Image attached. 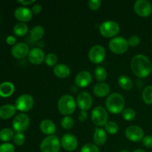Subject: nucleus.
<instances>
[{"label": "nucleus", "mask_w": 152, "mask_h": 152, "mask_svg": "<svg viewBox=\"0 0 152 152\" xmlns=\"http://www.w3.org/2000/svg\"><path fill=\"white\" fill-rule=\"evenodd\" d=\"M131 68L135 76L140 78H145L151 73L152 63L146 56L137 54L132 58Z\"/></svg>", "instance_id": "nucleus-1"}, {"label": "nucleus", "mask_w": 152, "mask_h": 152, "mask_svg": "<svg viewBox=\"0 0 152 152\" xmlns=\"http://www.w3.org/2000/svg\"><path fill=\"white\" fill-rule=\"evenodd\" d=\"M125 104L124 97L119 93H113L108 95L105 101L106 110L113 114H118L123 112Z\"/></svg>", "instance_id": "nucleus-2"}, {"label": "nucleus", "mask_w": 152, "mask_h": 152, "mask_svg": "<svg viewBox=\"0 0 152 152\" xmlns=\"http://www.w3.org/2000/svg\"><path fill=\"white\" fill-rule=\"evenodd\" d=\"M58 110L64 116L74 114L77 108V102L71 95L65 94L59 98L57 103Z\"/></svg>", "instance_id": "nucleus-3"}, {"label": "nucleus", "mask_w": 152, "mask_h": 152, "mask_svg": "<svg viewBox=\"0 0 152 152\" xmlns=\"http://www.w3.org/2000/svg\"><path fill=\"white\" fill-rule=\"evenodd\" d=\"M61 141L56 135L48 136L42 141L40 150L42 152H59L60 151Z\"/></svg>", "instance_id": "nucleus-4"}, {"label": "nucleus", "mask_w": 152, "mask_h": 152, "mask_svg": "<svg viewBox=\"0 0 152 152\" xmlns=\"http://www.w3.org/2000/svg\"><path fill=\"white\" fill-rule=\"evenodd\" d=\"M99 32L105 38H114L120 32V25L114 21H105L99 25Z\"/></svg>", "instance_id": "nucleus-5"}, {"label": "nucleus", "mask_w": 152, "mask_h": 152, "mask_svg": "<svg viewBox=\"0 0 152 152\" xmlns=\"http://www.w3.org/2000/svg\"><path fill=\"white\" fill-rule=\"evenodd\" d=\"M108 46L111 51L115 54H123L129 49L128 39L122 37H115L111 39L108 43Z\"/></svg>", "instance_id": "nucleus-6"}, {"label": "nucleus", "mask_w": 152, "mask_h": 152, "mask_svg": "<svg viewBox=\"0 0 152 152\" xmlns=\"http://www.w3.org/2000/svg\"><path fill=\"white\" fill-rule=\"evenodd\" d=\"M91 118L92 122L97 126H103L108 123V114L106 108L102 106H96L92 110Z\"/></svg>", "instance_id": "nucleus-7"}, {"label": "nucleus", "mask_w": 152, "mask_h": 152, "mask_svg": "<svg viewBox=\"0 0 152 152\" xmlns=\"http://www.w3.org/2000/svg\"><path fill=\"white\" fill-rule=\"evenodd\" d=\"M30 118L28 114L20 113L13 119L12 126L16 133H23L28 129L30 125Z\"/></svg>", "instance_id": "nucleus-8"}, {"label": "nucleus", "mask_w": 152, "mask_h": 152, "mask_svg": "<svg viewBox=\"0 0 152 152\" xmlns=\"http://www.w3.org/2000/svg\"><path fill=\"white\" fill-rule=\"evenodd\" d=\"M34 104V99L31 95L24 94L20 95L16 99L15 102V107L16 110L22 112H27L33 108Z\"/></svg>", "instance_id": "nucleus-9"}, {"label": "nucleus", "mask_w": 152, "mask_h": 152, "mask_svg": "<svg viewBox=\"0 0 152 152\" xmlns=\"http://www.w3.org/2000/svg\"><path fill=\"white\" fill-rule=\"evenodd\" d=\"M106 56L105 48L100 45L92 46L88 52V58L93 63L99 64L104 61Z\"/></svg>", "instance_id": "nucleus-10"}, {"label": "nucleus", "mask_w": 152, "mask_h": 152, "mask_svg": "<svg viewBox=\"0 0 152 152\" xmlns=\"http://www.w3.org/2000/svg\"><path fill=\"white\" fill-rule=\"evenodd\" d=\"M135 13L142 17H148L152 13V5L147 0H137L134 4Z\"/></svg>", "instance_id": "nucleus-11"}, {"label": "nucleus", "mask_w": 152, "mask_h": 152, "mask_svg": "<svg viewBox=\"0 0 152 152\" xmlns=\"http://www.w3.org/2000/svg\"><path fill=\"white\" fill-rule=\"evenodd\" d=\"M125 134L132 142H140L144 137V133L142 129L138 126H130L126 128Z\"/></svg>", "instance_id": "nucleus-12"}, {"label": "nucleus", "mask_w": 152, "mask_h": 152, "mask_svg": "<svg viewBox=\"0 0 152 152\" xmlns=\"http://www.w3.org/2000/svg\"><path fill=\"white\" fill-rule=\"evenodd\" d=\"M77 104L80 110L87 111L91 108L93 105V99L91 95L86 91H82L77 97Z\"/></svg>", "instance_id": "nucleus-13"}, {"label": "nucleus", "mask_w": 152, "mask_h": 152, "mask_svg": "<svg viewBox=\"0 0 152 152\" xmlns=\"http://www.w3.org/2000/svg\"><path fill=\"white\" fill-rule=\"evenodd\" d=\"M61 145L68 151H74L78 146V140L74 135L65 134L61 139Z\"/></svg>", "instance_id": "nucleus-14"}, {"label": "nucleus", "mask_w": 152, "mask_h": 152, "mask_svg": "<svg viewBox=\"0 0 152 152\" xmlns=\"http://www.w3.org/2000/svg\"><path fill=\"white\" fill-rule=\"evenodd\" d=\"M92 82V76L90 72L87 71H80L76 75L74 83L79 88H86L90 86Z\"/></svg>", "instance_id": "nucleus-15"}, {"label": "nucleus", "mask_w": 152, "mask_h": 152, "mask_svg": "<svg viewBox=\"0 0 152 152\" xmlns=\"http://www.w3.org/2000/svg\"><path fill=\"white\" fill-rule=\"evenodd\" d=\"M28 60L33 65H40L45 59V52L39 48H34L31 49L28 55Z\"/></svg>", "instance_id": "nucleus-16"}, {"label": "nucleus", "mask_w": 152, "mask_h": 152, "mask_svg": "<svg viewBox=\"0 0 152 152\" xmlns=\"http://www.w3.org/2000/svg\"><path fill=\"white\" fill-rule=\"evenodd\" d=\"M29 47L25 42H19L13 45L11 49V54L16 59H23L29 53Z\"/></svg>", "instance_id": "nucleus-17"}, {"label": "nucleus", "mask_w": 152, "mask_h": 152, "mask_svg": "<svg viewBox=\"0 0 152 152\" xmlns=\"http://www.w3.org/2000/svg\"><path fill=\"white\" fill-rule=\"evenodd\" d=\"M33 12L27 7H19L15 10L14 16L20 22H28L32 19Z\"/></svg>", "instance_id": "nucleus-18"}, {"label": "nucleus", "mask_w": 152, "mask_h": 152, "mask_svg": "<svg viewBox=\"0 0 152 152\" xmlns=\"http://www.w3.org/2000/svg\"><path fill=\"white\" fill-rule=\"evenodd\" d=\"M39 129L40 131H41L44 134L48 135V136L53 135V134L56 132V130L55 123H53L52 120H48V119L43 120L40 123Z\"/></svg>", "instance_id": "nucleus-19"}, {"label": "nucleus", "mask_w": 152, "mask_h": 152, "mask_svg": "<svg viewBox=\"0 0 152 152\" xmlns=\"http://www.w3.org/2000/svg\"><path fill=\"white\" fill-rule=\"evenodd\" d=\"M110 90H111L110 86L104 82L96 83L93 88V92L94 95L101 98L108 96L110 93Z\"/></svg>", "instance_id": "nucleus-20"}, {"label": "nucleus", "mask_w": 152, "mask_h": 152, "mask_svg": "<svg viewBox=\"0 0 152 152\" xmlns=\"http://www.w3.org/2000/svg\"><path fill=\"white\" fill-rule=\"evenodd\" d=\"M16 108L11 104H5L0 107V118L2 120H8L16 114Z\"/></svg>", "instance_id": "nucleus-21"}, {"label": "nucleus", "mask_w": 152, "mask_h": 152, "mask_svg": "<svg viewBox=\"0 0 152 152\" xmlns=\"http://www.w3.org/2000/svg\"><path fill=\"white\" fill-rule=\"evenodd\" d=\"M53 74L56 77L65 79L69 77L71 74V69L65 64H57L53 67Z\"/></svg>", "instance_id": "nucleus-22"}, {"label": "nucleus", "mask_w": 152, "mask_h": 152, "mask_svg": "<svg viewBox=\"0 0 152 152\" xmlns=\"http://www.w3.org/2000/svg\"><path fill=\"white\" fill-rule=\"evenodd\" d=\"M93 140L94 144L97 146H102V145H105L107 140L106 132L104 129L97 128L95 129V132L94 133Z\"/></svg>", "instance_id": "nucleus-23"}, {"label": "nucleus", "mask_w": 152, "mask_h": 152, "mask_svg": "<svg viewBox=\"0 0 152 152\" xmlns=\"http://www.w3.org/2000/svg\"><path fill=\"white\" fill-rule=\"evenodd\" d=\"M14 91V85L10 82H4L0 84V96L1 97H9L13 94Z\"/></svg>", "instance_id": "nucleus-24"}, {"label": "nucleus", "mask_w": 152, "mask_h": 152, "mask_svg": "<svg viewBox=\"0 0 152 152\" xmlns=\"http://www.w3.org/2000/svg\"><path fill=\"white\" fill-rule=\"evenodd\" d=\"M117 83L120 87L122 89L126 91H129L133 87V83L132 80L129 76L126 75H121L119 77L118 80H117Z\"/></svg>", "instance_id": "nucleus-25"}, {"label": "nucleus", "mask_w": 152, "mask_h": 152, "mask_svg": "<svg viewBox=\"0 0 152 152\" xmlns=\"http://www.w3.org/2000/svg\"><path fill=\"white\" fill-rule=\"evenodd\" d=\"M28 32V26L24 22H19L13 27V33L19 37H22L26 35Z\"/></svg>", "instance_id": "nucleus-26"}, {"label": "nucleus", "mask_w": 152, "mask_h": 152, "mask_svg": "<svg viewBox=\"0 0 152 152\" xmlns=\"http://www.w3.org/2000/svg\"><path fill=\"white\" fill-rule=\"evenodd\" d=\"M30 34H31V37L33 40L39 41L44 37L45 29L41 25H37L32 28Z\"/></svg>", "instance_id": "nucleus-27"}, {"label": "nucleus", "mask_w": 152, "mask_h": 152, "mask_svg": "<svg viewBox=\"0 0 152 152\" xmlns=\"http://www.w3.org/2000/svg\"><path fill=\"white\" fill-rule=\"evenodd\" d=\"M107 71L104 67L102 66H97L95 68L94 71V77L96 79V80L99 81V83H102L107 79Z\"/></svg>", "instance_id": "nucleus-28"}, {"label": "nucleus", "mask_w": 152, "mask_h": 152, "mask_svg": "<svg viewBox=\"0 0 152 152\" xmlns=\"http://www.w3.org/2000/svg\"><path fill=\"white\" fill-rule=\"evenodd\" d=\"M14 133L12 129L8 128H4L0 131V140L3 142H9L13 139Z\"/></svg>", "instance_id": "nucleus-29"}, {"label": "nucleus", "mask_w": 152, "mask_h": 152, "mask_svg": "<svg viewBox=\"0 0 152 152\" xmlns=\"http://www.w3.org/2000/svg\"><path fill=\"white\" fill-rule=\"evenodd\" d=\"M142 98L144 102L148 105L152 104V86H148L145 88L142 94Z\"/></svg>", "instance_id": "nucleus-30"}, {"label": "nucleus", "mask_w": 152, "mask_h": 152, "mask_svg": "<svg viewBox=\"0 0 152 152\" xmlns=\"http://www.w3.org/2000/svg\"><path fill=\"white\" fill-rule=\"evenodd\" d=\"M122 117L126 121H132L136 117V111L133 108H125L122 112Z\"/></svg>", "instance_id": "nucleus-31"}, {"label": "nucleus", "mask_w": 152, "mask_h": 152, "mask_svg": "<svg viewBox=\"0 0 152 152\" xmlns=\"http://www.w3.org/2000/svg\"><path fill=\"white\" fill-rule=\"evenodd\" d=\"M105 132L110 134H115L118 132L119 126L116 122L108 121V123L105 125Z\"/></svg>", "instance_id": "nucleus-32"}, {"label": "nucleus", "mask_w": 152, "mask_h": 152, "mask_svg": "<svg viewBox=\"0 0 152 152\" xmlns=\"http://www.w3.org/2000/svg\"><path fill=\"white\" fill-rule=\"evenodd\" d=\"M74 126V120L73 117H70V116H65L61 120V126L64 129L66 130H69V129H72Z\"/></svg>", "instance_id": "nucleus-33"}, {"label": "nucleus", "mask_w": 152, "mask_h": 152, "mask_svg": "<svg viewBox=\"0 0 152 152\" xmlns=\"http://www.w3.org/2000/svg\"><path fill=\"white\" fill-rule=\"evenodd\" d=\"M45 62L46 65L49 67L56 66L57 65L58 57L55 53H49L48 54H47V56H45Z\"/></svg>", "instance_id": "nucleus-34"}, {"label": "nucleus", "mask_w": 152, "mask_h": 152, "mask_svg": "<svg viewBox=\"0 0 152 152\" xmlns=\"http://www.w3.org/2000/svg\"><path fill=\"white\" fill-rule=\"evenodd\" d=\"M80 152H99V149L95 144L86 143L82 147Z\"/></svg>", "instance_id": "nucleus-35"}, {"label": "nucleus", "mask_w": 152, "mask_h": 152, "mask_svg": "<svg viewBox=\"0 0 152 152\" xmlns=\"http://www.w3.org/2000/svg\"><path fill=\"white\" fill-rule=\"evenodd\" d=\"M13 140L15 145L20 146V145H22L25 143V137L23 133H16V134H14Z\"/></svg>", "instance_id": "nucleus-36"}, {"label": "nucleus", "mask_w": 152, "mask_h": 152, "mask_svg": "<svg viewBox=\"0 0 152 152\" xmlns=\"http://www.w3.org/2000/svg\"><path fill=\"white\" fill-rule=\"evenodd\" d=\"M0 152H15V147L13 144L4 142L0 145Z\"/></svg>", "instance_id": "nucleus-37"}, {"label": "nucleus", "mask_w": 152, "mask_h": 152, "mask_svg": "<svg viewBox=\"0 0 152 152\" xmlns=\"http://www.w3.org/2000/svg\"><path fill=\"white\" fill-rule=\"evenodd\" d=\"M128 42H129V45L131 46V47H137L140 42V39L137 36L132 35L129 38Z\"/></svg>", "instance_id": "nucleus-38"}, {"label": "nucleus", "mask_w": 152, "mask_h": 152, "mask_svg": "<svg viewBox=\"0 0 152 152\" xmlns=\"http://www.w3.org/2000/svg\"><path fill=\"white\" fill-rule=\"evenodd\" d=\"M102 1L100 0H90L88 2V7L91 10H96L100 7Z\"/></svg>", "instance_id": "nucleus-39"}, {"label": "nucleus", "mask_w": 152, "mask_h": 152, "mask_svg": "<svg viewBox=\"0 0 152 152\" xmlns=\"http://www.w3.org/2000/svg\"><path fill=\"white\" fill-rule=\"evenodd\" d=\"M142 145L145 147L148 148H152V136L151 135H146L144 136L143 139L142 140Z\"/></svg>", "instance_id": "nucleus-40"}, {"label": "nucleus", "mask_w": 152, "mask_h": 152, "mask_svg": "<svg viewBox=\"0 0 152 152\" xmlns=\"http://www.w3.org/2000/svg\"><path fill=\"white\" fill-rule=\"evenodd\" d=\"M88 118V113L86 111H83V110H81V111L79 112V114H78V120L80 122H84L86 121V120H87Z\"/></svg>", "instance_id": "nucleus-41"}, {"label": "nucleus", "mask_w": 152, "mask_h": 152, "mask_svg": "<svg viewBox=\"0 0 152 152\" xmlns=\"http://www.w3.org/2000/svg\"><path fill=\"white\" fill-rule=\"evenodd\" d=\"M42 7L39 4H36L33 5L32 9H31L33 13H34V14H39L42 11Z\"/></svg>", "instance_id": "nucleus-42"}, {"label": "nucleus", "mask_w": 152, "mask_h": 152, "mask_svg": "<svg viewBox=\"0 0 152 152\" xmlns=\"http://www.w3.org/2000/svg\"><path fill=\"white\" fill-rule=\"evenodd\" d=\"M16 37H13V36H8V37L6 38V42L7 44L10 45H16Z\"/></svg>", "instance_id": "nucleus-43"}, {"label": "nucleus", "mask_w": 152, "mask_h": 152, "mask_svg": "<svg viewBox=\"0 0 152 152\" xmlns=\"http://www.w3.org/2000/svg\"><path fill=\"white\" fill-rule=\"evenodd\" d=\"M17 2L24 6H27L34 4L35 2V0H19V1H17Z\"/></svg>", "instance_id": "nucleus-44"}, {"label": "nucleus", "mask_w": 152, "mask_h": 152, "mask_svg": "<svg viewBox=\"0 0 152 152\" xmlns=\"http://www.w3.org/2000/svg\"><path fill=\"white\" fill-rule=\"evenodd\" d=\"M133 152H145V151L142 149H137L135 150V151H134Z\"/></svg>", "instance_id": "nucleus-45"}, {"label": "nucleus", "mask_w": 152, "mask_h": 152, "mask_svg": "<svg viewBox=\"0 0 152 152\" xmlns=\"http://www.w3.org/2000/svg\"><path fill=\"white\" fill-rule=\"evenodd\" d=\"M120 152H130L129 151V150H126V149H123V150H121Z\"/></svg>", "instance_id": "nucleus-46"}, {"label": "nucleus", "mask_w": 152, "mask_h": 152, "mask_svg": "<svg viewBox=\"0 0 152 152\" xmlns=\"http://www.w3.org/2000/svg\"><path fill=\"white\" fill-rule=\"evenodd\" d=\"M0 22H1V18H0Z\"/></svg>", "instance_id": "nucleus-47"}, {"label": "nucleus", "mask_w": 152, "mask_h": 152, "mask_svg": "<svg viewBox=\"0 0 152 152\" xmlns=\"http://www.w3.org/2000/svg\"><path fill=\"white\" fill-rule=\"evenodd\" d=\"M151 152H152V151H151Z\"/></svg>", "instance_id": "nucleus-48"}]
</instances>
